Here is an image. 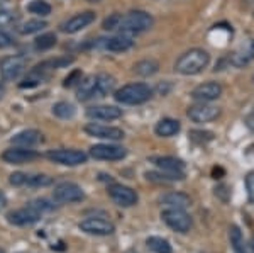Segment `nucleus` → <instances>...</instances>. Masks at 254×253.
Instances as JSON below:
<instances>
[{
	"label": "nucleus",
	"instance_id": "obj_1",
	"mask_svg": "<svg viewBox=\"0 0 254 253\" xmlns=\"http://www.w3.org/2000/svg\"><path fill=\"white\" fill-rule=\"evenodd\" d=\"M210 63V55L202 50V48H193V50H188L176 60L175 63V70L180 75H198L202 73Z\"/></svg>",
	"mask_w": 254,
	"mask_h": 253
},
{
	"label": "nucleus",
	"instance_id": "obj_2",
	"mask_svg": "<svg viewBox=\"0 0 254 253\" xmlns=\"http://www.w3.org/2000/svg\"><path fill=\"white\" fill-rule=\"evenodd\" d=\"M151 95H153V88L149 85L137 82V84H127L119 88V90H116L114 99L126 105H139L149 100Z\"/></svg>",
	"mask_w": 254,
	"mask_h": 253
},
{
	"label": "nucleus",
	"instance_id": "obj_3",
	"mask_svg": "<svg viewBox=\"0 0 254 253\" xmlns=\"http://www.w3.org/2000/svg\"><path fill=\"white\" fill-rule=\"evenodd\" d=\"M151 26H153V15L147 14L146 10H130L126 15H122L117 31L132 36L151 29Z\"/></svg>",
	"mask_w": 254,
	"mask_h": 253
},
{
	"label": "nucleus",
	"instance_id": "obj_4",
	"mask_svg": "<svg viewBox=\"0 0 254 253\" xmlns=\"http://www.w3.org/2000/svg\"><path fill=\"white\" fill-rule=\"evenodd\" d=\"M48 160L60 163V165L64 167H76V165H83L87 162V153L80 152V150H51V152L46 153Z\"/></svg>",
	"mask_w": 254,
	"mask_h": 253
},
{
	"label": "nucleus",
	"instance_id": "obj_5",
	"mask_svg": "<svg viewBox=\"0 0 254 253\" xmlns=\"http://www.w3.org/2000/svg\"><path fill=\"white\" fill-rule=\"evenodd\" d=\"M161 218L171 230L178 231V233H188L191 228V218L183 209H173L168 207L161 213Z\"/></svg>",
	"mask_w": 254,
	"mask_h": 253
},
{
	"label": "nucleus",
	"instance_id": "obj_6",
	"mask_svg": "<svg viewBox=\"0 0 254 253\" xmlns=\"http://www.w3.org/2000/svg\"><path fill=\"white\" fill-rule=\"evenodd\" d=\"M53 199L60 204H73L80 202L85 199V194L81 190L80 185L73 182H63L60 185L55 187V192H53Z\"/></svg>",
	"mask_w": 254,
	"mask_h": 253
},
{
	"label": "nucleus",
	"instance_id": "obj_7",
	"mask_svg": "<svg viewBox=\"0 0 254 253\" xmlns=\"http://www.w3.org/2000/svg\"><path fill=\"white\" fill-rule=\"evenodd\" d=\"M219 114H220L219 107L208 104V102H198V104L188 107L187 116L193 122H210V121L217 119Z\"/></svg>",
	"mask_w": 254,
	"mask_h": 253
},
{
	"label": "nucleus",
	"instance_id": "obj_8",
	"mask_svg": "<svg viewBox=\"0 0 254 253\" xmlns=\"http://www.w3.org/2000/svg\"><path fill=\"white\" fill-rule=\"evenodd\" d=\"M97 14L92 10H85L80 12V14H75L73 17H69L68 20H64L61 24V31L66 32V34H75V32H80L81 29L88 27L92 22H95Z\"/></svg>",
	"mask_w": 254,
	"mask_h": 253
},
{
	"label": "nucleus",
	"instance_id": "obj_9",
	"mask_svg": "<svg viewBox=\"0 0 254 253\" xmlns=\"http://www.w3.org/2000/svg\"><path fill=\"white\" fill-rule=\"evenodd\" d=\"M85 133L88 136L98 138V140H109V141H119L124 138V131L116 126H104L98 122H90L85 126Z\"/></svg>",
	"mask_w": 254,
	"mask_h": 253
},
{
	"label": "nucleus",
	"instance_id": "obj_10",
	"mask_svg": "<svg viewBox=\"0 0 254 253\" xmlns=\"http://www.w3.org/2000/svg\"><path fill=\"white\" fill-rule=\"evenodd\" d=\"M109 195L117 206L121 207H130L137 202V194L130 187L122 185V183H112L109 187Z\"/></svg>",
	"mask_w": 254,
	"mask_h": 253
},
{
	"label": "nucleus",
	"instance_id": "obj_11",
	"mask_svg": "<svg viewBox=\"0 0 254 253\" xmlns=\"http://www.w3.org/2000/svg\"><path fill=\"white\" fill-rule=\"evenodd\" d=\"M41 214H43L41 211H38L32 204H29V206L22 207V209H15L7 214V221L14 224V226H27V224L38 223Z\"/></svg>",
	"mask_w": 254,
	"mask_h": 253
},
{
	"label": "nucleus",
	"instance_id": "obj_12",
	"mask_svg": "<svg viewBox=\"0 0 254 253\" xmlns=\"http://www.w3.org/2000/svg\"><path fill=\"white\" fill-rule=\"evenodd\" d=\"M90 155H92V158H95V160L116 162V160L126 158L127 150L119 145H95L90 148Z\"/></svg>",
	"mask_w": 254,
	"mask_h": 253
},
{
	"label": "nucleus",
	"instance_id": "obj_13",
	"mask_svg": "<svg viewBox=\"0 0 254 253\" xmlns=\"http://www.w3.org/2000/svg\"><path fill=\"white\" fill-rule=\"evenodd\" d=\"M80 230L88 235L97 236H107L116 231V226L104 218H87L80 223Z\"/></svg>",
	"mask_w": 254,
	"mask_h": 253
},
{
	"label": "nucleus",
	"instance_id": "obj_14",
	"mask_svg": "<svg viewBox=\"0 0 254 253\" xmlns=\"http://www.w3.org/2000/svg\"><path fill=\"white\" fill-rule=\"evenodd\" d=\"M26 68V60L22 56H7L0 61V73L5 82L19 79V75Z\"/></svg>",
	"mask_w": 254,
	"mask_h": 253
},
{
	"label": "nucleus",
	"instance_id": "obj_15",
	"mask_svg": "<svg viewBox=\"0 0 254 253\" xmlns=\"http://www.w3.org/2000/svg\"><path fill=\"white\" fill-rule=\"evenodd\" d=\"M98 46L104 48V50H107V51H112V53H124V51H129L130 48L134 46V39L130 34L119 32V34L112 36V38L100 39Z\"/></svg>",
	"mask_w": 254,
	"mask_h": 253
},
{
	"label": "nucleus",
	"instance_id": "obj_16",
	"mask_svg": "<svg viewBox=\"0 0 254 253\" xmlns=\"http://www.w3.org/2000/svg\"><path fill=\"white\" fill-rule=\"evenodd\" d=\"M254 60V38L246 39L243 44L237 46V50L231 55V65L236 68H243Z\"/></svg>",
	"mask_w": 254,
	"mask_h": 253
},
{
	"label": "nucleus",
	"instance_id": "obj_17",
	"mask_svg": "<svg viewBox=\"0 0 254 253\" xmlns=\"http://www.w3.org/2000/svg\"><path fill=\"white\" fill-rule=\"evenodd\" d=\"M222 95V87L217 82H203L191 90V97L198 102H212Z\"/></svg>",
	"mask_w": 254,
	"mask_h": 253
},
{
	"label": "nucleus",
	"instance_id": "obj_18",
	"mask_svg": "<svg viewBox=\"0 0 254 253\" xmlns=\"http://www.w3.org/2000/svg\"><path fill=\"white\" fill-rule=\"evenodd\" d=\"M36 158H38V153H36L34 150L22 148V146L9 148L2 153V160L5 163H10V165H22V163L36 160Z\"/></svg>",
	"mask_w": 254,
	"mask_h": 253
},
{
	"label": "nucleus",
	"instance_id": "obj_19",
	"mask_svg": "<svg viewBox=\"0 0 254 253\" xmlns=\"http://www.w3.org/2000/svg\"><path fill=\"white\" fill-rule=\"evenodd\" d=\"M87 116L95 121H116L122 116V109L116 105H93L88 107Z\"/></svg>",
	"mask_w": 254,
	"mask_h": 253
},
{
	"label": "nucleus",
	"instance_id": "obj_20",
	"mask_svg": "<svg viewBox=\"0 0 254 253\" xmlns=\"http://www.w3.org/2000/svg\"><path fill=\"white\" fill-rule=\"evenodd\" d=\"M12 145L22 146V148H32V146L39 145L43 141V134L38 129H26V131H20L12 138Z\"/></svg>",
	"mask_w": 254,
	"mask_h": 253
},
{
	"label": "nucleus",
	"instance_id": "obj_21",
	"mask_svg": "<svg viewBox=\"0 0 254 253\" xmlns=\"http://www.w3.org/2000/svg\"><path fill=\"white\" fill-rule=\"evenodd\" d=\"M151 163L165 172H183L185 163L175 157H151Z\"/></svg>",
	"mask_w": 254,
	"mask_h": 253
},
{
	"label": "nucleus",
	"instance_id": "obj_22",
	"mask_svg": "<svg viewBox=\"0 0 254 253\" xmlns=\"http://www.w3.org/2000/svg\"><path fill=\"white\" fill-rule=\"evenodd\" d=\"M182 129V124L180 121L176 119H171V117H165V119L158 121V124L154 126V133L161 138H170V136H175L176 133H180Z\"/></svg>",
	"mask_w": 254,
	"mask_h": 253
},
{
	"label": "nucleus",
	"instance_id": "obj_23",
	"mask_svg": "<svg viewBox=\"0 0 254 253\" xmlns=\"http://www.w3.org/2000/svg\"><path fill=\"white\" fill-rule=\"evenodd\" d=\"M159 202L165 204L168 207H173V209H185L190 206V197L183 192H168L159 199Z\"/></svg>",
	"mask_w": 254,
	"mask_h": 253
},
{
	"label": "nucleus",
	"instance_id": "obj_24",
	"mask_svg": "<svg viewBox=\"0 0 254 253\" xmlns=\"http://www.w3.org/2000/svg\"><path fill=\"white\" fill-rule=\"evenodd\" d=\"M116 87V79L107 73L95 75V97H107Z\"/></svg>",
	"mask_w": 254,
	"mask_h": 253
},
{
	"label": "nucleus",
	"instance_id": "obj_25",
	"mask_svg": "<svg viewBox=\"0 0 254 253\" xmlns=\"http://www.w3.org/2000/svg\"><path fill=\"white\" fill-rule=\"evenodd\" d=\"M76 97H78V100H90L95 97V75H90L87 79L80 80L78 88H76Z\"/></svg>",
	"mask_w": 254,
	"mask_h": 253
},
{
	"label": "nucleus",
	"instance_id": "obj_26",
	"mask_svg": "<svg viewBox=\"0 0 254 253\" xmlns=\"http://www.w3.org/2000/svg\"><path fill=\"white\" fill-rule=\"evenodd\" d=\"M158 68H159V65H158L156 60H151V58L149 60H141L134 65V73L139 77H151L158 72Z\"/></svg>",
	"mask_w": 254,
	"mask_h": 253
},
{
	"label": "nucleus",
	"instance_id": "obj_27",
	"mask_svg": "<svg viewBox=\"0 0 254 253\" xmlns=\"http://www.w3.org/2000/svg\"><path fill=\"white\" fill-rule=\"evenodd\" d=\"M146 177L149 180H158V182H175V180H183L185 178V173L183 172H147Z\"/></svg>",
	"mask_w": 254,
	"mask_h": 253
},
{
	"label": "nucleus",
	"instance_id": "obj_28",
	"mask_svg": "<svg viewBox=\"0 0 254 253\" xmlns=\"http://www.w3.org/2000/svg\"><path fill=\"white\" fill-rule=\"evenodd\" d=\"M76 109L73 104H69V102H56L55 105H53V114H55L56 117H60V119H71L73 116H75Z\"/></svg>",
	"mask_w": 254,
	"mask_h": 253
},
{
	"label": "nucleus",
	"instance_id": "obj_29",
	"mask_svg": "<svg viewBox=\"0 0 254 253\" xmlns=\"http://www.w3.org/2000/svg\"><path fill=\"white\" fill-rule=\"evenodd\" d=\"M48 79V75L44 73L43 70H39V68H34L29 75L24 79V82H20L19 84V87L20 88H31V87H36V85H39V84H43L44 80Z\"/></svg>",
	"mask_w": 254,
	"mask_h": 253
},
{
	"label": "nucleus",
	"instance_id": "obj_30",
	"mask_svg": "<svg viewBox=\"0 0 254 253\" xmlns=\"http://www.w3.org/2000/svg\"><path fill=\"white\" fill-rule=\"evenodd\" d=\"M56 41L58 39H56L55 32H44V34H41L34 39V48L38 51H48L51 48H55Z\"/></svg>",
	"mask_w": 254,
	"mask_h": 253
},
{
	"label": "nucleus",
	"instance_id": "obj_31",
	"mask_svg": "<svg viewBox=\"0 0 254 253\" xmlns=\"http://www.w3.org/2000/svg\"><path fill=\"white\" fill-rule=\"evenodd\" d=\"M229 240H231V245L236 253H246V243L243 238V231H241L237 226H231V230H229Z\"/></svg>",
	"mask_w": 254,
	"mask_h": 253
},
{
	"label": "nucleus",
	"instance_id": "obj_32",
	"mask_svg": "<svg viewBox=\"0 0 254 253\" xmlns=\"http://www.w3.org/2000/svg\"><path fill=\"white\" fill-rule=\"evenodd\" d=\"M146 245L151 252L154 253H171V245L166 240L159 238V236H151L146 240Z\"/></svg>",
	"mask_w": 254,
	"mask_h": 253
},
{
	"label": "nucleus",
	"instance_id": "obj_33",
	"mask_svg": "<svg viewBox=\"0 0 254 253\" xmlns=\"http://www.w3.org/2000/svg\"><path fill=\"white\" fill-rule=\"evenodd\" d=\"M27 10L31 14L39 15V17H46V15L51 14V5H49L46 0H31L27 3Z\"/></svg>",
	"mask_w": 254,
	"mask_h": 253
},
{
	"label": "nucleus",
	"instance_id": "obj_34",
	"mask_svg": "<svg viewBox=\"0 0 254 253\" xmlns=\"http://www.w3.org/2000/svg\"><path fill=\"white\" fill-rule=\"evenodd\" d=\"M46 27V22L41 19H31L27 22H24L22 26L19 27V32L20 34H34V32H39Z\"/></svg>",
	"mask_w": 254,
	"mask_h": 253
},
{
	"label": "nucleus",
	"instance_id": "obj_35",
	"mask_svg": "<svg viewBox=\"0 0 254 253\" xmlns=\"http://www.w3.org/2000/svg\"><path fill=\"white\" fill-rule=\"evenodd\" d=\"M73 61V58H68V56H64V58H56V60H46L43 61V63H39L36 68H39V70H56V68H63L69 65Z\"/></svg>",
	"mask_w": 254,
	"mask_h": 253
},
{
	"label": "nucleus",
	"instance_id": "obj_36",
	"mask_svg": "<svg viewBox=\"0 0 254 253\" xmlns=\"http://www.w3.org/2000/svg\"><path fill=\"white\" fill-rule=\"evenodd\" d=\"M53 183V178L49 175L44 173H36V175H27L26 185L29 187H48Z\"/></svg>",
	"mask_w": 254,
	"mask_h": 253
},
{
	"label": "nucleus",
	"instance_id": "obj_37",
	"mask_svg": "<svg viewBox=\"0 0 254 253\" xmlns=\"http://www.w3.org/2000/svg\"><path fill=\"white\" fill-rule=\"evenodd\" d=\"M15 20H17V14H15L14 10L0 9V27L14 26Z\"/></svg>",
	"mask_w": 254,
	"mask_h": 253
},
{
	"label": "nucleus",
	"instance_id": "obj_38",
	"mask_svg": "<svg viewBox=\"0 0 254 253\" xmlns=\"http://www.w3.org/2000/svg\"><path fill=\"white\" fill-rule=\"evenodd\" d=\"M121 19H122V14H117V12H114V14H110L109 17L104 19V24H102V27H104L105 31H117L119 29V24H121Z\"/></svg>",
	"mask_w": 254,
	"mask_h": 253
},
{
	"label": "nucleus",
	"instance_id": "obj_39",
	"mask_svg": "<svg viewBox=\"0 0 254 253\" xmlns=\"http://www.w3.org/2000/svg\"><path fill=\"white\" fill-rule=\"evenodd\" d=\"M190 140L195 143H207L214 140V134L210 131H191L190 133Z\"/></svg>",
	"mask_w": 254,
	"mask_h": 253
},
{
	"label": "nucleus",
	"instance_id": "obj_40",
	"mask_svg": "<svg viewBox=\"0 0 254 253\" xmlns=\"http://www.w3.org/2000/svg\"><path fill=\"white\" fill-rule=\"evenodd\" d=\"M81 77H83V73H81V70H71L68 73V77L64 79L63 82V87H71V85H75V84H78V82L81 80Z\"/></svg>",
	"mask_w": 254,
	"mask_h": 253
},
{
	"label": "nucleus",
	"instance_id": "obj_41",
	"mask_svg": "<svg viewBox=\"0 0 254 253\" xmlns=\"http://www.w3.org/2000/svg\"><path fill=\"white\" fill-rule=\"evenodd\" d=\"M246 189H248L249 202H254V172H249L246 175Z\"/></svg>",
	"mask_w": 254,
	"mask_h": 253
},
{
	"label": "nucleus",
	"instance_id": "obj_42",
	"mask_svg": "<svg viewBox=\"0 0 254 253\" xmlns=\"http://www.w3.org/2000/svg\"><path fill=\"white\" fill-rule=\"evenodd\" d=\"M26 180H27V173H22V172L12 173L10 178H9V182L12 183V185H15V187L26 185Z\"/></svg>",
	"mask_w": 254,
	"mask_h": 253
},
{
	"label": "nucleus",
	"instance_id": "obj_43",
	"mask_svg": "<svg viewBox=\"0 0 254 253\" xmlns=\"http://www.w3.org/2000/svg\"><path fill=\"white\" fill-rule=\"evenodd\" d=\"M14 44V38L7 32L0 31V50H5V48H10Z\"/></svg>",
	"mask_w": 254,
	"mask_h": 253
},
{
	"label": "nucleus",
	"instance_id": "obj_44",
	"mask_svg": "<svg viewBox=\"0 0 254 253\" xmlns=\"http://www.w3.org/2000/svg\"><path fill=\"white\" fill-rule=\"evenodd\" d=\"M246 124H248V128L251 129V131H254V109L249 112V116L246 117Z\"/></svg>",
	"mask_w": 254,
	"mask_h": 253
},
{
	"label": "nucleus",
	"instance_id": "obj_45",
	"mask_svg": "<svg viewBox=\"0 0 254 253\" xmlns=\"http://www.w3.org/2000/svg\"><path fill=\"white\" fill-rule=\"evenodd\" d=\"M224 173H225V172H224V169H220V167H215V169L212 170V175H214V178H220Z\"/></svg>",
	"mask_w": 254,
	"mask_h": 253
},
{
	"label": "nucleus",
	"instance_id": "obj_46",
	"mask_svg": "<svg viewBox=\"0 0 254 253\" xmlns=\"http://www.w3.org/2000/svg\"><path fill=\"white\" fill-rule=\"evenodd\" d=\"M246 253H254V236L246 245Z\"/></svg>",
	"mask_w": 254,
	"mask_h": 253
},
{
	"label": "nucleus",
	"instance_id": "obj_47",
	"mask_svg": "<svg viewBox=\"0 0 254 253\" xmlns=\"http://www.w3.org/2000/svg\"><path fill=\"white\" fill-rule=\"evenodd\" d=\"M7 204V199H5V195H3V192L0 190V206H5Z\"/></svg>",
	"mask_w": 254,
	"mask_h": 253
},
{
	"label": "nucleus",
	"instance_id": "obj_48",
	"mask_svg": "<svg viewBox=\"0 0 254 253\" xmlns=\"http://www.w3.org/2000/svg\"><path fill=\"white\" fill-rule=\"evenodd\" d=\"M0 253H3V250H2V248H0Z\"/></svg>",
	"mask_w": 254,
	"mask_h": 253
}]
</instances>
